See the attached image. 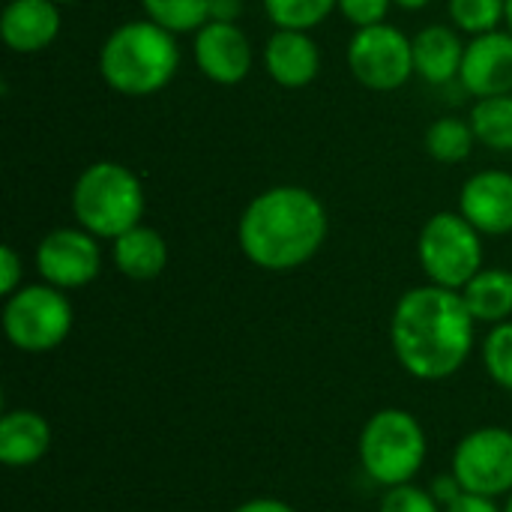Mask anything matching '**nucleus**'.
Segmentation results:
<instances>
[{
  "label": "nucleus",
  "instance_id": "1",
  "mask_svg": "<svg viewBox=\"0 0 512 512\" xmlns=\"http://www.w3.org/2000/svg\"><path fill=\"white\" fill-rule=\"evenodd\" d=\"M474 324L477 321L459 291L441 285L414 288L393 312V351L408 375L420 381H444L471 357Z\"/></svg>",
  "mask_w": 512,
  "mask_h": 512
},
{
  "label": "nucleus",
  "instance_id": "2",
  "mask_svg": "<svg viewBox=\"0 0 512 512\" xmlns=\"http://www.w3.org/2000/svg\"><path fill=\"white\" fill-rule=\"evenodd\" d=\"M327 237L321 201L300 186L261 192L240 219V249L264 270H294L306 264Z\"/></svg>",
  "mask_w": 512,
  "mask_h": 512
},
{
  "label": "nucleus",
  "instance_id": "3",
  "mask_svg": "<svg viewBox=\"0 0 512 512\" xmlns=\"http://www.w3.org/2000/svg\"><path fill=\"white\" fill-rule=\"evenodd\" d=\"M180 63L174 33L156 21H129L117 27L99 54V69L108 87L123 96H150L162 90Z\"/></svg>",
  "mask_w": 512,
  "mask_h": 512
},
{
  "label": "nucleus",
  "instance_id": "4",
  "mask_svg": "<svg viewBox=\"0 0 512 512\" xmlns=\"http://www.w3.org/2000/svg\"><path fill=\"white\" fill-rule=\"evenodd\" d=\"M72 210L84 231L117 240L144 216V189L129 168L117 162H96L78 177L72 189Z\"/></svg>",
  "mask_w": 512,
  "mask_h": 512
},
{
  "label": "nucleus",
  "instance_id": "5",
  "mask_svg": "<svg viewBox=\"0 0 512 512\" xmlns=\"http://www.w3.org/2000/svg\"><path fill=\"white\" fill-rule=\"evenodd\" d=\"M363 471L393 489L411 483L426 462V432L420 420L402 408H384L372 414L360 432Z\"/></svg>",
  "mask_w": 512,
  "mask_h": 512
},
{
  "label": "nucleus",
  "instance_id": "6",
  "mask_svg": "<svg viewBox=\"0 0 512 512\" xmlns=\"http://www.w3.org/2000/svg\"><path fill=\"white\" fill-rule=\"evenodd\" d=\"M420 264L426 276L441 288H465L483 264L480 231L456 213H438L423 225Z\"/></svg>",
  "mask_w": 512,
  "mask_h": 512
},
{
  "label": "nucleus",
  "instance_id": "7",
  "mask_svg": "<svg viewBox=\"0 0 512 512\" xmlns=\"http://www.w3.org/2000/svg\"><path fill=\"white\" fill-rule=\"evenodd\" d=\"M6 339L27 354L57 348L72 330V306L54 285L18 288L3 306Z\"/></svg>",
  "mask_w": 512,
  "mask_h": 512
},
{
  "label": "nucleus",
  "instance_id": "8",
  "mask_svg": "<svg viewBox=\"0 0 512 512\" xmlns=\"http://www.w3.org/2000/svg\"><path fill=\"white\" fill-rule=\"evenodd\" d=\"M453 474L465 492L501 498L512 492V432L486 426L465 435L453 453Z\"/></svg>",
  "mask_w": 512,
  "mask_h": 512
},
{
  "label": "nucleus",
  "instance_id": "9",
  "mask_svg": "<svg viewBox=\"0 0 512 512\" xmlns=\"http://www.w3.org/2000/svg\"><path fill=\"white\" fill-rule=\"evenodd\" d=\"M351 72L372 90H396L414 72V42L390 24L360 27L348 48Z\"/></svg>",
  "mask_w": 512,
  "mask_h": 512
},
{
  "label": "nucleus",
  "instance_id": "10",
  "mask_svg": "<svg viewBox=\"0 0 512 512\" xmlns=\"http://www.w3.org/2000/svg\"><path fill=\"white\" fill-rule=\"evenodd\" d=\"M99 246L90 231L57 228L36 249V270L54 288H84L99 276Z\"/></svg>",
  "mask_w": 512,
  "mask_h": 512
},
{
  "label": "nucleus",
  "instance_id": "11",
  "mask_svg": "<svg viewBox=\"0 0 512 512\" xmlns=\"http://www.w3.org/2000/svg\"><path fill=\"white\" fill-rule=\"evenodd\" d=\"M462 87L474 96L512 93V33H480L462 57Z\"/></svg>",
  "mask_w": 512,
  "mask_h": 512
},
{
  "label": "nucleus",
  "instance_id": "12",
  "mask_svg": "<svg viewBox=\"0 0 512 512\" xmlns=\"http://www.w3.org/2000/svg\"><path fill=\"white\" fill-rule=\"evenodd\" d=\"M195 60L216 84H237L252 66L249 39L228 21H207L195 36Z\"/></svg>",
  "mask_w": 512,
  "mask_h": 512
},
{
  "label": "nucleus",
  "instance_id": "13",
  "mask_svg": "<svg viewBox=\"0 0 512 512\" xmlns=\"http://www.w3.org/2000/svg\"><path fill=\"white\" fill-rule=\"evenodd\" d=\"M462 216L480 234H510L512 174H504V171L474 174L462 189Z\"/></svg>",
  "mask_w": 512,
  "mask_h": 512
},
{
  "label": "nucleus",
  "instance_id": "14",
  "mask_svg": "<svg viewBox=\"0 0 512 512\" xmlns=\"http://www.w3.org/2000/svg\"><path fill=\"white\" fill-rule=\"evenodd\" d=\"M60 30V12L54 0H12L3 9L0 33L12 51L33 54L54 42Z\"/></svg>",
  "mask_w": 512,
  "mask_h": 512
},
{
  "label": "nucleus",
  "instance_id": "15",
  "mask_svg": "<svg viewBox=\"0 0 512 512\" xmlns=\"http://www.w3.org/2000/svg\"><path fill=\"white\" fill-rule=\"evenodd\" d=\"M267 72L282 87H306L318 75V48L303 30H276L264 51Z\"/></svg>",
  "mask_w": 512,
  "mask_h": 512
},
{
  "label": "nucleus",
  "instance_id": "16",
  "mask_svg": "<svg viewBox=\"0 0 512 512\" xmlns=\"http://www.w3.org/2000/svg\"><path fill=\"white\" fill-rule=\"evenodd\" d=\"M51 447V426L36 411H9L0 420V462L12 468L36 465Z\"/></svg>",
  "mask_w": 512,
  "mask_h": 512
},
{
  "label": "nucleus",
  "instance_id": "17",
  "mask_svg": "<svg viewBox=\"0 0 512 512\" xmlns=\"http://www.w3.org/2000/svg\"><path fill=\"white\" fill-rule=\"evenodd\" d=\"M465 48L456 30L444 24H432L414 39V72H420L429 84H447L462 72Z\"/></svg>",
  "mask_w": 512,
  "mask_h": 512
},
{
  "label": "nucleus",
  "instance_id": "18",
  "mask_svg": "<svg viewBox=\"0 0 512 512\" xmlns=\"http://www.w3.org/2000/svg\"><path fill=\"white\" fill-rule=\"evenodd\" d=\"M114 264L135 282L156 279L168 264V246L159 231L135 225L114 240Z\"/></svg>",
  "mask_w": 512,
  "mask_h": 512
},
{
  "label": "nucleus",
  "instance_id": "19",
  "mask_svg": "<svg viewBox=\"0 0 512 512\" xmlns=\"http://www.w3.org/2000/svg\"><path fill=\"white\" fill-rule=\"evenodd\" d=\"M462 297L474 321L504 324L512 315V273L507 270H480L465 288Z\"/></svg>",
  "mask_w": 512,
  "mask_h": 512
},
{
  "label": "nucleus",
  "instance_id": "20",
  "mask_svg": "<svg viewBox=\"0 0 512 512\" xmlns=\"http://www.w3.org/2000/svg\"><path fill=\"white\" fill-rule=\"evenodd\" d=\"M474 135L492 150H512V96H486L471 111Z\"/></svg>",
  "mask_w": 512,
  "mask_h": 512
},
{
  "label": "nucleus",
  "instance_id": "21",
  "mask_svg": "<svg viewBox=\"0 0 512 512\" xmlns=\"http://www.w3.org/2000/svg\"><path fill=\"white\" fill-rule=\"evenodd\" d=\"M150 21L171 33L201 30L210 21V0H141Z\"/></svg>",
  "mask_w": 512,
  "mask_h": 512
},
{
  "label": "nucleus",
  "instance_id": "22",
  "mask_svg": "<svg viewBox=\"0 0 512 512\" xmlns=\"http://www.w3.org/2000/svg\"><path fill=\"white\" fill-rule=\"evenodd\" d=\"M474 138L477 135L468 123H462L456 117H444L426 132V150L438 162H462V159H468Z\"/></svg>",
  "mask_w": 512,
  "mask_h": 512
},
{
  "label": "nucleus",
  "instance_id": "23",
  "mask_svg": "<svg viewBox=\"0 0 512 512\" xmlns=\"http://www.w3.org/2000/svg\"><path fill=\"white\" fill-rule=\"evenodd\" d=\"M339 0H264L270 21L279 30H309L321 24Z\"/></svg>",
  "mask_w": 512,
  "mask_h": 512
},
{
  "label": "nucleus",
  "instance_id": "24",
  "mask_svg": "<svg viewBox=\"0 0 512 512\" xmlns=\"http://www.w3.org/2000/svg\"><path fill=\"white\" fill-rule=\"evenodd\" d=\"M450 15L468 33H492L507 15V0H450Z\"/></svg>",
  "mask_w": 512,
  "mask_h": 512
},
{
  "label": "nucleus",
  "instance_id": "25",
  "mask_svg": "<svg viewBox=\"0 0 512 512\" xmlns=\"http://www.w3.org/2000/svg\"><path fill=\"white\" fill-rule=\"evenodd\" d=\"M483 363L492 381L512 393V324H498L483 342Z\"/></svg>",
  "mask_w": 512,
  "mask_h": 512
},
{
  "label": "nucleus",
  "instance_id": "26",
  "mask_svg": "<svg viewBox=\"0 0 512 512\" xmlns=\"http://www.w3.org/2000/svg\"><path fill=\"white\" fill-rule=\"evenodd\" d=\"M381 512H441V504L432 498V492L420 489V486H393L387 489Z\"/></svg>",
  "mask_w": 512,
  "mask_h": 512
},
{
  "label": "nucleus",
  "instance_id": "27",
  "mask_svg": "<svg viewBox=\"0 0 512 512\" xmlns=\"http://www.w3.org/2000/svg\"><path fill=\"white\" fill-rule=\"evenodd\" d=\"M390 3L393 0H339V9L357 27H372V24H381L384 21Z\"/></svg>",
  "mask_w": 512,
  "mask_h": 512
},
{
  "label": "nucleus",
  "instance_id": "28",
  "mask_svg": "<svg viewBox=\"0 0 512 512\" xmlns=\"http://www.w3.org/2000/svg\"><path fill=\"white\" fill-rule=\"evenodd\" d=\"M18 282H21V261H18L15 249L3 246L0 249V291L6 297H12L18 291Z\"/></svg>",
  "mask_w": 512,
  "mask_h": 512
},
{
  "label": "nucleus",
  "instance_id": "29",
  "mask_svg": "<svg viewBox=\"0 0 512 512\" xmlns=\"http://www.w3.org/2000/svg\"><path fill=\"white\" fill-rule=\"evenodd\" d=\"M444 512H501L495 498H483L474 492H462L450 507H444Z\"/></svg>",
  "mask_w": 512,
  "mask_h": 512
},
{
  "label": "nucleus",
  "instance_id": "30",
  "mask_svg": "<svg viewBox=\"0 0 512 512\" xmlns=\"http://www.w3.org/2000/svg\"><path fill=\"white\" fill-rule=\"evenodd\" d=\"M462 492H465V489H462V483L456 480V474H453V471H450V474H444V477H435V483H432V498H435L441 507H450Z\"/></svg>",
  "mask_w": 512,
  "mask_h": 512
},
{
  "label": "nucleus",
  "instance_id": "31",
  "mask_svg": "<svg viewBox=\"0 0 512 512\" xmlns=\"http://www.w3.org/2000/svg\"><path fill=\"white\" fill-rule=\"evenodd\" d=\"M243 12L240 0H210V21H228L234 24V18Z\"/></svg>",
  "mask_w": 512,
  "mask_h": 512
},
{
  "label": "nucleus",
  "instance_id": "32",
  "mask_svg": "<svg viewBox=\"0 0 512 512\" xmlns=\"http://www.w3.org/2000/svg\"><path fill=\"white\" fill-rule=\"evenodd\" d=\"M234 512H294L285 501H276V498H255V501H246L240 504Z\"/></svg>",
  "mask_w": 512,
  "mask_h": 512
},
{
  "label": "nucleus",
  "instance_id": "33",
  "mask_svg": "<svg viewBox=\"0 0 512 512\" xmlns=\"http://www.w3.org/2000/svg\"><path fill=\"white\" fill-rule=\"evenodd\" d=\"M393 3H399L402 9H423L429 0H393Z\"/></svg>",
  "mask_w": 512,
  "mask_h": 512
},
{
  "label": "nucleus",
  "instance_id": "34",
  "mask_svg": "<svg viewBox=\"0 0 512 512\" xmlns=\"http://www.w3.org/2000/svg\"><path fill=\"white\" fill-rule=\"evenodd\" d=\"M504 18H507V24H510V33H512V0H507V15H504Z\"/></svg>",
  "mask_w": 512,
  "mask_h": 512
},
{
  "label": "nucleus",
  "instance_id": "35",
  "mask_svg": "<svg viewBox=\"0 0 512 512\" xmlns=\"http://www.w3.org/2000/svg\"><path fill=\"white\" fill-rule=\"evenodd\" d=\"M504 512H512V492H510V501H507V507H504Z\"/></svg>",
  "mask_w": 512,
  "mask_h": 512
},
{
  "label": "nucleus",
  "instance_id": "36",
  "mask_svg": "<svg viewBox=\"0 0 512 512\" xmlns=\"http://www.w3.org/2000/svg\"><path fill=\"white\" fill-rule=\"evenodd\" d=\"M54 3H75V0H54Z\"/></svg>",
  "mask_w": 512,
  "mask_h": 512
}]
</instances>
